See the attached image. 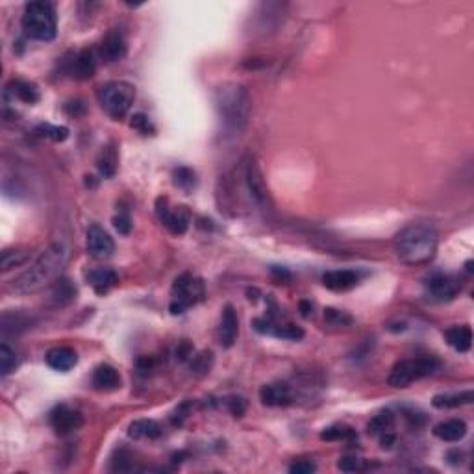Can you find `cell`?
I'll return each instance as SVG.
<instances>
[{"instance_id":"cell-24","label":"cell","mask_w":474,"mask_h":474,"mask_svg":"<svg viewBox=\"0 0 474 474\" xmlns=\"http://www.w3.org/2000/svg\"><path fill=\"white\" fill-rule=\"evenodd\" d=\"M6 93L13 95V99H19L24 104H36L39 101V91L34 83L24 82V80H13L8 85Z\"/></svg>"},{"instance_id":"cell-16","label":"cell","mask_w":474,"mask_h":474,"mask_svg":"<svg viewBox=\"0 0 474 474\" xmlns=\"http://www.w3.org/2000/svg\"><path fill=\"white\" fill-rule=\"evenodd\" d=\"M360 282V274L349 269H341V271H328L322 274V284L330 291H349L356 287Z\"/></svg>"},{"instance_id":"cell-21","label":"cell","mask_w":474,"mask_h":474,"mask_svg":"<svg viewBox=\"0 0 474 474\" xmlns=\"http://www.w3.org/2000/svg\"><path fill=\"white\" fill-rule=\"evenodd\" d=\"M444 339L456 352L465 354L473 347V330L471 326H454L444 332Z\"/></svg>"},{"instance_id":"cell-19","label":"cell","mask_w":474,"mask_h":474,"mask_svg":"<svg viewBox=\"0 0 474 474\" xmlns=\"http://www.w3.org/2000/svg\"><path fill=\"white\" fill-rule=\"evenodd\" d=\"M95 71H96V59H95L93 50H89V48L80 50V52L74 56V61H72V65H71L72 76L78 78V80H87V78H91L93 74H95Z\"/></svg>"},{"instance_id":"cell-3","label":"cell","mask_w":474,"mask_h":474,"mask_svg":"<svg viewBox=\"0 0 474 474\" xmlns=\"http://www.w3.org/2000/svg\"><path fill=\"white\" fill-rule=\"evenodd\" d=\"M250 95L243 85H225L217 91V110L226 132L239 134L250 117Z\"/></svg>"},{"instance_id":"cell-5","label":"cell","mask_w":474,"mask_h":474,"mask_svg":"<svg viewBox=\"0 0 474 474\" xmlns=\"http://www.w3.org/2000/svg\"><path fill=\"white\" fill-rule=\"evenodd\" d=\"M441 362L435 360L433 356H421V358H411V360H402L393 367L391 374H389V385L397 387V389H404L417 382V380L426 378L435 371H439Z\"/></svg>"},{"instance_id":"cell-2","label":"cell","mask_w":474,"mask_h":474,"mask_svg":"<svg viewBox=\"0 0 474 474\" xmlns=\"http://www.w3.org/2000/svg\"><path fill=\"white\" fill-rule=\"evenodd\" d=\"M439 234L430 223H413L398 231L395 252L404 265H428L437 254Z\"/></svg>"},{"instance_id":"cell-25","label":"cell","mask_w":474,"mask_h":474,"mask_svg":"<svg viewBox=\"0 0 474 474\" xmlns=\"http://www.w3.org/2000/svg\"><path fill=\"white\" fill-rule=\"evenodd\" d=\"M50 300H52L56 306H67L71 304L72 300H76V287L71 284L69 278H59L56 280V284L52 287V295H50Z\"/></svg>"},{"instance_id":"cell-33","label":"cell","mask_w":474,"mask_h":474,"mask_svg":"<svg viewBox=\"0 0 474 474\" xmlns=\"http://www.w3.org/2000/svg\"><path fill=\"white\" fill-rule=\"evenodd\" d=\"M358 437L356 432L349 426H332L326 428L324 432L320 433V439L322 441H347V439Z\"/></svg>"},{"instance_id":"cell-30","label":"cell","mask_w":474,"mask_h":474,"mask_svg":"<svg viewBox=\"0 0 474 474\" xmlns=\"http://www.w3.org/2000/svg\"><path fill=\"white\" fill-rule=\"evenodd\" d=\"M172 178H174V185L184 189L185 193H189L196 187V174L187 167H178L172 172Z\"/></svg>"},{"instance_id":"cell-1","label":"cell","mask_w":474,"mask_h":474,"mask_svg":"<svg viewBox=\"0 0 474 474\" xmlns=\"http://www.w3.org/2000/svg\"><path fill=\"white\" fill-rule=\"evenodd\" d=\"M67 260H69V249L65 245H50L30 263L24 273H21L17 278L13 280L10 289L17 295H30V293L41 291L52 280L58 278L61 269L65 267Z\"/></svg>"},{"instance_id":"cell-10","label":"cell","mask_w":474,"mask_h":474,"mask_svg":"<svg viewBox=\"0 0 474 474\" xmlns=\"http://www.w3.org/2000/svg\"><path fill=\"white\" fill-rule=\"evenodd\" d=\"M83 424V417L78 409H72L69 406H58L50 413V426L56 430L58 435H69L76 432L78 428Z\"/></svg>"},{"instance_id":"cell-13","label":"cell","mask_w":474,"mask_h":474,"mask_svg":"<svg viewBox=\"0 0 474 474\" xmlns=\"http://www.w3.org/2000/svg\"><path fill=\"white\" fill-rule=\"evenodd\" d=\"M126 50H128V45H126L125 36L118 30L107 32V36L101 43V56L107 63L121 61L126 56Z\"/></svg>"},{"instance_id":"cell-41","label":"cell","mask_w":474,"mask_h":474,"mask_svg":"<svg viewBox=\"0 0 474 474\" xmlns=\"http://www.w3.org/2000/svg\"><path fill=\"white\" fill-rule=\"evenodd\" d=\"M189 356H193V347H191L189 341H182V343L178 344L176 358L180 360V362H185Z\"/></svg>"},{"instance_id":"cell-31","label":"cell","mask_w":474,"mask_h":474,"mask_svg":"<svg viewBox=\"0 0 474 474\" xmlns=\"http://www.w3.org/2000/svg\"><path fill=\"white\" fill-rule=\"evenodd\" d=\"M28 260L30 254L28 252H24V250H6V252L2 254V271L8 273V271H12V269L26 265Z\"/></svg>"},{"instance_id":"cell-18","label":"cell","mask_w":474,"mask_h":474,"mask_svg":"<svg viewBox=\"0 0 474 474\" xmlns=\"http://www.w3.org/2000/svg\"><path fill=\"white\" fill-rule=\"evenodd\" d=\"M433 435L444 443H456L467 435V424L462 419H449L433 426Z\"/></svg>"},{"instance_id":"cell-29","label":"cell","mask_w":474,"mask_h":474,"mask_svg":"<svg viewBox=\"0 0 474 474\" xmlns=\"http://www.w3.org/2000/svg\"><path fill=\"white\" fill-rule=\"evenodd\" d=\"M17 352H15L8 343L0 344V373H2L4 378L10 376V374L17 369Z\"/></svg>"},{"instance_id":"cell-8","label":"cell","mask_w":474,"mask_h":474,"mask_svg":"<svg viewBox=\"0 0 474 474\" xmlns=\"http://www.w3.org/2000/svg\"><path fill=\"white\" fill-rule=\"evenodd\" d=\"M243 163L245 184H247L250 198H252L258 206H267V204H269V189H267L265 178L261 174L260 165L256 163V160L252 156H249Z\"/></svg>"},{"instance_id":"cell-9","label":"cell","mask_w":474,"mask_h":474,"mask_svg":"<svg viewBox=\"0 0 474 474\" xmlns=\"http://www.w3.org/2000/svg\"><path fill=\"white\" fill-rule=\"evenodd\" d=\"M156 214L160 217L161 225L174 236H184L189 228V212L185 209V206H178L176 209H171L167 206V198H160L158 206H156Z\"/></svg>"},{"instance_id":"cell-35","label":"cell","mask_w":474,"mask_h":474,"mask_svg":"<svg viewBox=\"0 0 474 474\" xmlns=\"http://www.w3.org/2000/svg\"><path fill=\"white\" fill-rule=\"evenodd\" d=\"M324 320L332 326H349L350 322H352V319H350L349 315L333 308L324 309Z\"/></svg>"},{"instance_id":"cell-27","label":"cell","mask_w":474,"mask_h":474,"mask_svg":"<svg viewBox=\"0 0 474 474\" xmlns=\"http://www.w3.org/2000/svg\"><path fill=\"white\" fill-rule=\"evenodd\" d=\"M473 400H474L473 391H463V393H456V395H435L432 404H433V408H437V409H451V408L465 406V404H471Z\"/></svg>"},{"instance_id":"cell-38","label":"cell","mask_w":474,"mask_h":474,"mask_svg":"<svg viewBox=\"0 0 474 474\" xmlns=\"http://www.w3.org/2000/svg\"><path fill=\"white\" fill-rule=\"evenodd\" d=\"M228 409L234 417H243L245 409H247V400L243 397H231L228 398Z\"/></svg>"},{"instance_id":"cell-26","label":"cell","mask_w":474,"mask_h":474,"mask_svg":"<svg viewBox=\"0 0 474 474\" xmlns=\"http://www.w3.org/2000/svg\"><path fill=\"white\" fill-rule=\"evenodd\" d=\"M117 163H118V156H117V148L113 145H107L101 150V154L96 158V167L104 178H112L117 171Z\"/></svg>"},{"instance_id":"cell-32","label":"cell","mask_w":474,"mask_h":474,"mask_svg":"<svg viewBox=\"0 0 474 474\" xmlns=\"http://www.w3.org/2000/svg\"><path fill=\"white\" fill-rule=\"evenodd\" d=\"M36 132L41 137H48V139H52V141H56V143L65 141L67 137H69V128H65V126L39 125L36 128Z\"/></svg>"},{"instance_id":"cell-37","label":"cell","mask_w":474,"mask_h":474,"mask_svg":"<svg viewBox=\"0 0 474 474\" xmlns=\"http://www.w3.org/2000/svg\"><path fill=\"white\" fill-rule=\"evenodd\" d=\"M338 468L343 473H356L362 468V460L356 456H344L338 462Z\"/></svg>"},{"instance_id":"cell-11","label":"cell","mask_w":474,"mask_h":474,"mask_svg":"<svg viewBox=\"0 0 474 474\" xmlns=\"http://www.w3.org/2000/svg\"><path fill=\"white\" fill-rule=\"evenodd\" d=\"M85 241H87V252L95 260H107L113 254V250H115L112 236L99 225L89 226Z\"/></svg>"},{"instance_id":"cell-44","label":"cell","mask_w":474,"mask_h":474,"mask_svg":"<svg viewBox=\"0 0 474 474\" xmlns=\"http://www.w3.org/2000/svg\"><path fill=\"white\" fill-rule=\"evenodd\" d=\"M300 309H302L304 317H309V311H311V304H309V302H300Z\"/></svg>"},{"instance_id":"cell-22","label":"cell","mask_w":474,"mask_h":474,"mask_svg":"<svg viewBox=\"0 0 474 474\" xmlns=\"http://www.w3.org/2000/svg\"><path fill=\"white\" fill-rule=\"evenodd\" d=\"M161 426L152 419H139V421L132 422L130 428H128V435L132 439H143V441H154V439L161 437Z\"/></svg>"},{"instance_id":"cell-43","label":"cell","mask_w":474,"mask_h":474,"mask_svg":"<svg viewBox=\"0 0 474 474\" xmlns=\"http://www.w3.org/2000/svg\"><path fill=\"white\" fill-rule=\"evenodd\" d=\"M273 274H274V276H278L280 280H282V278L289 280V278H291V274L287 273L285 269H278V267H274V269H273Z\"/></svg>"},{"instance_id":"cell-17","label":"cell","mask_w":474,"mask_h":474,"mask_svg":"<svg viewBox=\"0 0 474 474\" xmlns=\"http://www.w3.org/2000/svg\"><path fill=\"white\" fill-rule=\"evenodd\" d=\"M237 333H239V319L234 306H225L223 315H220V344L225 349H230L236 343Z\"/></svg>"},{"instance_id":"cell-42","label":"cell","mask_w":474,"mask_h":474,"mask_svg":"<svg viewBox=\"0 0 474 474\" xmlns=\"http://www.w3.org/2000/svg\"><path fill=\"white\" fill-rule=\"evenodd\" d=\"M395 443H397V435L393 432H385L380 435V444H382V449H385V451L393 449V444Z\"/></svg>"},{"instance_id":"cell-6","label":"cell","mask_w":474,"mask_h":474,"mask_svg":"<svg viewBox=\"0 0 474 474\" xmlns=\"http://www.w3.org/2000/svg\"><path fill=\"white\" fill-rule=\"evenodd\" d=\"M99 102L102 110L113 118H123L130 112L134 99H136V89L128 82H107L99 87Z\"/></svg>"},{"instance_id":"cell-39","label":"cell","mask_w":474,"mask_h":474,"mask_svg":"<svg viewBox=\"0 0 474 474\" xmlns=\"http://www.w3.org/2000/svg\"><path fill=\"white\" fill-rule=\"evenodd\" d=\"M315 471H317V467L311 462H296L289 467L291 474H311Z\"/></svg>"},{"instance_id":"cell-7","label":"cell","mask_w":474,"mask_h":474,"mask_svg":"<svg viewBox=\"0 0 474 474\" xmlns=\"http://www.w3.org/2000/svg\"><path fill=\"white\" fill-rule=\"evenodd\" d=\"M172 302H171V313L180 315L184 313L185 309L195 306L196 302H200L204 298V284L200 278H196L193 274L185 273L182 276H178L174 280L171 289Z\"/></svg>"},{"instance_id":"cell-12","label":"cell","mask_w":474,"mask_h":474,"mask_svg":"<svg viewBox=\"0 0 474 474\" xmlns=\"http://www.w3.org/2000/svg\"><path fill=\"white\" fill-rule=\"evenodd\" d=\"M428 293L437 302H449L462 289V282L449 274H433L426 282Z\"/></svg>"},{"instance_id":"cell-23","label":"cell","mask_w":474,"mask_h":474,"mask_svg":"<svg viewBox=\"0 0 474 474\" xmlns=\"http://www.w3.org/2000/svg\"><path fill=\"white\" fill-rule=\"evenodd\" d=\"M87 282L99 295H104V293H107L112 287L117 285L118 276L110 269H95V271H89L87 273Z\"/></svg>"},{"instance_id":"cell-15","label":"cell","mask_w":474,"mask_h":474,"mask_svg":"<svg viewBox=\"0 0 474 474\" xmlns=\"http://www.w3.org/2000/svg\"><path fill=\"white\" fill-rule=\"evenodd\" d=\"M45 362L54 371L67 373V371H71L78 363V356L69 347H56V349L48 350L47 356H45Z\"/></svg>"},{"instance_id":"cell-28","label":"cell","mask_w":474,"mask_h":474,"mask_svg":"<svg viewBox=\"0 0 474 474\" xmlns=\"http://www.w3.org/2000/svg\"><path fill=\"white\" fill-rule=\"evenodd\" d=\"M393 424H395V417H393L391 411H384V413L371 419V422L367 424V432L371 435H382L385 432H391Z\"/></svg>"},{"instance_id":"cell-36","label":"cell","mask_w":474,"mask_h":474,"mask_svg":"<svg viewBox=\"0 0 474 474\" xmlns=\"http://www.w3.org/2000/svg\"><path fill=\"white\" fill-rule=\"evenodd\" d=\"M130 126L134 128V130L139 132V134H145V136H148V134H152V132H154V126L150 125V121H148V117L145 115V113H136V115L132 117Z\"/></svg>"},{"instance_id":"cell-40","label":"cell","mask_w":474,"mask_h":474,"mask_svg":"<svg viewBox=\"0 0 474 474\" xmlns=\"http://www.w3.org/2000/svg\"><path fill=\"white\" fill-rule=\"evenodd\" d=\"M113 226L117 228L118 234H123V236H126V234H130V219L126 217V215H118V217H115L113 219Z\"/></svg>"},{"instance_id":"cell-4","label":"cell","mask_w":474,"mask_h":474,"mask_svg":"<svg viewBox=\"0 0 474 474\" xmlns=\"http://www.w3.org/2000/svg\"><path fill=\"white\" fill-rule=\"evenodd\" d=\"M23 30L26 36L36 41H52L58 34L56 8L45 0L26 4L23 15Z\"/></svg>"},{"instance_id":"cell-34","label":"cell","mask_w":474,"mask_h":474,"mask_svg":"<svg viewBox=\"0 0 474 474\" xmlns=\"http://www.w3.org/2000/svg\"><path fill=\"white\" fill-rule=\"evenodd\" d=\"M212 363H214V354L212 352H200V354L191 360V371L195 374H206L209 373Z\"/></svg>"},{"instance_id":"cell-14","label":"cell","mask_w":474,"mask_h":474,"mask_svg":"<svg viewBox=\"0 0 474 474\" xmlns=\"http://www.w3.org/2000/svg\"><path fill=\"white\" fill-rule=\"evenodd\" d=\"M260 400L269 408H282L293 402V391L287 384H267L260 389Z\"/></svg>"},{"instance_id":"cell-20","label":"cell","mask_w":474,"mask_h":474,"mask_svg":"<svg viewBox=\"0 0 474 474\" xmlns=\"http://www.w3.org/2000/svg\"><path fill=\"white\" fill-rule=\"evenodd\" d=\"M93 385L101 391H115L121 387V374L112 365H99L93 373Z\"/></svg>"}]
</instances>
